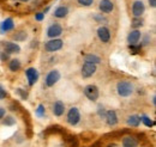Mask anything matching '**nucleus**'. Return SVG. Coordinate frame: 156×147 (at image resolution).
Listing matches in <instances>:
<instances>
[{"label":"nucleus","instance_id":"72a5a7b5","mask_svg":"<svg viewBox=\"0 0 156 147\" xmlns=\"http://www.w3.org/2000/svg\"><path fill=\"white\" fill-rule=\"evenodd\" d=\"M98 114L100 117H105V115H106V109H105V107L102 104H100L98 107Z\"/></svg>","mask_w":156,"mask_h":147},{"label":"nucleus","instance_id":"c9c22d12","mask_svg":"<svg viewBox=\"0 0 156 147\" xmlns=\"http://www.w3.org/2000/svg\"><path fill=\"white\" fill-rule=\"evenodd\" d=\"M5 116H6V109L2 108V107H0V121H1Z\"/></svg>","mask_w":156,"mask_h":147},{"label":"nucleus","instance_id":"79ce46f5","mask_svg":"<svg viewBox=\"0 0 156 147\" xmlns=\"http://www.w3.org/2000/svg\"><path fill=\"white\" fill-rule=\"evenodd\" d=\"M20 1H22V2H29L30 0H20Z\"/></svg>","mask_w":156,"mask_h":147},{"label":"nucleus","instance_id":"ddd939ff","mask_svg":"<svg viewBox=\"0 0 156 147\" xmlns=\"http://www.w3.org/2000/svg\"><path fill=\"white\" fill-rule=\"evenodd\" d=\"M15 29V20L11 17L5 18L0 23V34H7Z\"/></svg>","mask_w":156,"mask_h":147},{"label":"nucleus","instance_id":"393cba45","mask_svg":"<svg viewBox=\"0 0 156 147\" xmlns=\"http://www.w3.org/2000/svg\"><path fill=\"white\" fill-rule=\"evenodd\" d=\"M2 125L6 126V127H12L16 125V118L12 117V116H6L2 118Z\"/></svg>","mask_w":156,"mask_h":147},{"label":"nucleus","instance_id":"7c9ffc66","mask_svg":"<svg viewBox=\"0 0 156 147\" xmlns=\"http://www.w3.org/2000/svg\"><path fill=\"white\" fill-rule=\"evenodd\" d=\"M93 18L95 19L98 23H101V24H103V23H107V18L102 15V13H96V15H94L93 16Z\"/></svg>","mask_w":156,"mask_h":147},{"label":"nucleus","instance_id":"20e7f679","mask_svg":"<svg viewBox=\"0 0 156 147\" xmlns=\"http://www.w3.org/2000/svg\"><path fill=\"white\" fill-rule=\"evenodd\" d=\"M62 32H64V28L61 26V24H59L57 22L52 23L46 30V35L49 38H59L62 35Z\"/></svg>","mask_w":156,"mask_h":147},{"label":"nucleus","instance_id":"0eeeda50","mask_svg":"<svg viewBox=\"0 0 156 147\" xmlns=\"http://www.w3.org/2000/svg\"><path fill=\"white\" fill-rule=\"evenodd\" d=\"M25 78H27V81H28V85L31 87L34 86L40 79V73L39 71L35 68V67H29L25 70Z\"/></svg>","mask_w":156,"mask_h":147},{"label":"nucleus","instance_id":"b1692460","mask_svg":"<svg viewBox=\"0 0 156 147\" xmlns=\"http://www.w3.org/2000/svg\"><path fill=\"white\" fill-rule=\"evenodd\" d=\"M143 25H144V19L142 17L140 18H133L131 20V28L133 30H139Z\"/></svg>","mask_w":156,"mask_h":147},{"label":"nucleus","instance_id":"473e14b6","mask_svg":"<svg viewBox=\"0 0 156 147\" xmlns=\"http://www.w3.org/2000/svg\"><path fill=\"white\" fill-rule=\"evenodd\" d=\"M44 16H46V15H44V13L41 11V12H36L34 17H35V20H36V22H40V23H41V22L44 19Z\"/></svg>","mask_w":156,"mask_h":147},{"label":"nucleus","instance_id":"7ed1b4c3","mask_svg":"<svg viewBox=\"0 0 156 147\" xmlns=\"http://www.w3.org/2000/svg\"><path fill=\"white\" fill-rule=\"evenodd\" d=\"M80 118H82V115H80V111L77 107L70 108V110L66 114V122L70 126H77L80 122Z\"/></svg>","mask_w":156,"mask_h":147},{"label":"nucleus","instance_id":"412c9836","mask_svg":"<svg viewBox=\"0 0 156 147\" xmlns=\"http://www.w3.org/2000/svg\"><path fill=\"white\" fill-rule=\"evenodd\" d=\"M28 38V32L27 30H18L12 35V39L16 42H24Z\"/></svg>","mask_w":156,"mask_h":147},{"label":"nucleus","instance_id":"1a4fd4ad","mask_svg":"<svg viewBox=\"0 0 156 147\" xmlns=\"http://www.w3.org/2000/svg\"><path fill=\"white\" fill-rule=\"evenodd\" d=\"M2 50L5 53H7L9 55H12V54H20V46L12 42V41H5L2 43Z\"/></svg>","mask_w":156,"mask_h":147},{"label":"nucleus","instance_id":"c85d7f7f","mask_svg":"<svg viewBox=\"0 0 156 147\" xmlns=\"http://www.w3.org/2000/svg\"><path fill=\"white\" fill-rule=\"evenodd\" d=\"M94 1L95 0H77V4L83 7H90V6H93Z\"/></svg>","mask_w":156,"mask_h":147},{"label":"nucleus","instance_id":"a211bd4d","mask_svg":"<svg viewBox=\"0 0 156 147\" xmlns=\"http://www.w3.org/2000/svg\"><path fill=\"white\" fill-rule=\"evenodd\" d=\"M138 140L137 138L132 136V135H126L122 138L121 140V146L122 147H138Z\"/></svg>","mask_w":156,"mask_h":147},{"label":"nucleus","instance_id":"c756f323","mask_svg":"<svg viewBox=\"0 0 156 147\" xmlns=\"http://www.w3.org/2000/svg\"><path fill=\"white\" fill-rule=\"evenodd\" d=\"M140 41H142V43H140L142 47H144V46H149L150 42H151V37H150V35H144V36L142 35Z\"/></svg>","mask_w":156,"mask_h":147},{"label":"nucleus","instance_id":"ea45409f","mask_svg":"<svg viewBox=\"0 0 156 147\" xmlns=\"http://www.w3.org/2000/svg\"><path fill=\"white\" fill-rule=\"evenodd\" d=\"M151 102H153V105L155 107V105H156V96H155V94L153 96V98H151Z\"/></svg>","mask_w":156,"mask_h":147},{"label":"nucleus","instance_id":"e433bc0d","mask_svg":"<svg viewBox=\"0 0 156 147\" xmlns=\"http://www.w3.org/2000/svg\"><path fill=\"white\" fill-rule=\"evenodd\" d=\"M148 4L151 9H155L156 7V0H148Z\"/></svg>","mask_w":156,"mask_h":147},{"label":"nucleus","instance_id":"9d476101","mask_svg":"<svg viewBox=\"0 0 156 147\" xmlns=\"http://www.w3.org/2000/svg\"><path fill=\"white\" fill-rule=\"evenodd\" d=\"M98 71V66L96 65H93V63H88V62H84L82 68H80V73L83 78H91L93 75H95Z\"/></svg>","mask_w":156,"mask_h":147},{"label":"nucleus","instance_id":"58836bf2","mask_svg":"<svg viewBox=\"0 0 156 147\" xmlns=\"http://www.w3.org/2000/svg\"><path fill=\"white\" fill-rule=\"evenodd\" d=\"M49 10H51V6H46V7L43 9V11H42V12L46 15V13H48V12H49Z\"/></svg>","mask_w":156,"mask_h":147},{"label":"nucleus","instance_id":"9b49d317","mask_svg":"<svg viewBox=\"0 0 156 147\" xmlns=\"http://www.w3.org/2000/svg\"><path fill=\"white\" fill-rule=\"evenodd\" d=\"M96 35H98V39L102 42V43H108L111 41V37H112V34H111V30L105 26V25H101L98 26V30H96Z\"/></svg>","mask_w":156,"mask_h":147},{"label":"nucleus","instance_id":"4be33fe9","mask_svg":"<svg viewBox=\"0 0 156 147\" xmlns=\"http://www.w3.org/2000/svg\"><path fill=\"white\" fill-rule=\"evenodd\" d=\"M84 62H88V63H93V65H96L101 62V57L96 54H87L84 56Z\"/></svg>","mask_w":156,"mask_h":147},{"label":"nucleus","instance_id":"6ab92c4d","mask_svg":"<svg viewBox=\"0 0 156 147\" xmlns=\"http://www.w3.org/2000/svg\"><path fill=\"white\" fill-rule=\"evenodd\" d=\"M126 123H127V126H130L132 128L139 127V125H140V116L136 115V114L135 115H130L127 117V120H126Z\"/></svg>","mask_w":156,"mask_h":147},{"label":"nucleus","instance_id":"4c0bfd02","mask_svg":"<svg viewBox=\"0 0 156 147\" xmlns=\"http://www.w3.org/2000/svg\"><path fill=\"white\" fill-rule=\"evenodd\" d=\"M30 47H31V48H37V47H39V41H37V39H34L33 43L30 44Z\"/></svg>","mask_w":156,"mask_h":147},{"label":"nucleus","instance_id":"bb28decb","mask_svg":"<svg viewBox=\"0 0 156 147\" xmlns=\"http://www.w3.org/2000/svg\"><path fill=\"white\" fill-rule=\"evenodd\" d=\"M142 46L138 43V44H129V50H130V53L131 54H133V55H136V54H139L140 53V50H142Z\"/></svg>","mask_w":156,"mask_h":147},{"label":"nucleus","instance_id":"6e6552de","mask_svg":"<svg viewBox=\"0 0 156 147\" xmlns=\"http://www.w3.org/2000/svg\"><path fill=\"white\" fill-rule=\"evenodd\" d=\"M131 13L133 18H140L145 13V5L142 0H135L131 6Z\"/></svg>","mask_w":156,"mask_h":147},{"label":"nucleus","instance_id":"aec40b11","mask_svg":"<svg viewBox=\"0 0 156 147\" xmlns=\"http://www.w3.org/2000/svg\"><path fill=\"white\" fill-rule=\"evenodd\" d=\"M20 68H22V62H20V59H11L9 60V70L13 73L18 72Z\"/></svg>","mask_w":156,"mask_h":147},{"label":"nucleus","instance_id":"2f4dec72","mask_svg":"<svg viewBox=\"0 0 156 147\" xmlns=\"http://www.w3.org/2000/svg\"><path fill=\"white\" fill-rule=\"evenodd\" d=\"M9 60H10V55H9L7 53H5L4 50H1V52H0V61L6 62V61H9Z\"/></svg>","mask_w":156,"mask_h":147},{"label":"nucleus","instance_id":"5701e85b","mask_svg":"<svg viewBox=\"0 0 156 147\" xmlns=\"http://www.w3.org/2000/svg\"><path fill=\"white\" fill-rule=\"evenodd\" d=\"M140 122H142L145 127H148V128H153V127L155 126L154 120L150 118V116H148V115H140Z\"/></svg>","mask_w":156,"mask_h":147},{"label":"nucleus","instance_id":"a19ab883","mask_svg":"<svg viewBox=\"0 0 156 147\" xmlns=\"http://www.w3.org/2000/svg\"><path fill=\"white\" fill-rule=\"evenodd\" d=\"M107 147H118V145H115V144H111V145H108Z\"/></svg>","mask_w":156,"mask_h":147},{"label":"nucleus","instance_id":"423d86ee","mask_svg":"<svg viewBox=\"0 0 156 147\" xmlns=\"http://www.w3.org/2000/svg\"><path fill=\"white\" fill-rule=\"evenodd\" d=\"M60 78H61V74H60V72H59L58 70L49 71L47 73V75H46V78H44V85H46V87H53L59 80H60Z\"/></svg>","mask_w":156,"mask_h":147},{"label":"nucleus","instance_id":"f3484780","mask_svg":"<svg viewBox=\"0 0 156 147\" xmlns=\"http://www.w3.org/2000/svg\"><path fill=\"white\" fill-rule=\"evenodd\" d=\"M142 37V32L140 30H131L127 35V43L129 44H138Z\"/></svg>","mask_w":156,"mask_h":147},{"label":"nucleus","instance_id":"39448f33","mask_svg":"<svg viewBox=\"0 0 156 147\" xmlns=\"http://www.w3.org/2000/svg\"><path fill=\"white\" fill-rule=\"evenodd\" d=\"M83 92H84V96H85L89 101H91V102H96L98 99V97H100V90H98V86L94 85V84L87 85V86L83 89Z\"/></svg>","mask_w":156,"mask_h":147},{"label":"nucleus","instance_id":"4468645a","mask_svg":"<svg viewBox=\"0 0 156 147\" xmlns=\"http://www.w3.org/2000/svg\"><path fill=\"white\" fill-rule=\"evenodd\" d=\"M105 120H106V123H107L109 127H114V126H117L118 122H119L117 111L113 110V109H111V110H106Z\"/></svg>","mask_w":156,"mask_h":147},{"label":"nucleus","instance_id":"cd10ccee","mask_svg":"<svg viewBox=\"0 0 156 147\" xmlns=\"http://www.w3.org/2000/svg\"><path fill=\"white\" fill-rule=\"evenodd\" d=\"M16 93L20 96V99H23V101H27V99H28V97H29V93H28V91H25L24 89H20V87L16 89Z\"/></svg>","mask_w":156,"mask_h":147},{"label":"nucleus","instance_id":"2eb2a0df","mask_svg":"<svg viewBox=\"0 0 156 147\" xmlns=\"http://www.w3.org/2000/svg\"><path fill=\"white\" fill-rule=\"evenodd\" d=\"M70 13V9H69V6H66V5H59L57 6L55 9H54V11H53V17H55V18L58 19H62L65 18V17H67V15Z\"/></svg>","mask_w":156,"mask_h":147},{"label":"nucleus","instance_id":"f704fd0d","mask_svg":"<svg viewBox=\"0 0 156 147\" xmlns=\"http://www.w3.org/2000/svg\"><path fill=\"white\" fill-rule=\"evenodd\" d=\"M6 97H7V91L5 90V87L2 85H0V101L5 99Z\"/></svg>","mask_w":156,"mask_h":147},{"label":"nucleus","instance_id":"dca6fc26","mask_svg":"<svg viewBox=\"0 0 156 147\" xmlns=\"http://www.w3.org/2000/svg\"><path fill=\"white\" fill-rule=\"evenodd\" d=\"M65 111H66V108H65L64 102H61V101H55V102L53 103V105H52V112H53L54 116L61 117V116L65 114Z\"/></svg>","mask_w":156,"mask_h":147},{"label":"nucleus","instance_id":"f03ea898","mask_svg":"<svg viewBox=\"0 0 156 147\" xmlns=\"http://www.w3.org/2000/svg\"><path fill=\"white\" fill-rule=\"evenodd\" d=\"M64 47V41L61 38H51L44 43V50L47 53H55L61 50Z\"/></svg>","mask_w":156,"mask_h":147},{"label":"nucleus","instance_id":"f8f14e48","mask_svg":"<svg viewBox=\"0 0 156 147\" xmlns=\"http://www.w3.org/2000/svg\"><path fill=\"white\" fill-rule=\"evenodd\" d=\"M98 10L102 15H109L114 11V2L112 0H100Z\"/></svg>","mask_w":156,"mask_h":147},{"label":"nucleus","instance_id":"f257e3e1","mask_svg":"<svg viewBox=\"0 0 156 147\" xmlns=\"http://www.w3.org/2000/svg\"><path fill=\"white\" fill-rule=\"evenodd\" d=\"M135 92V86L130 80H120L117 83V93L122 97L127 98Z\"/></svg>","mask_w":156,"mask_h":147},{"label":"nucleus","instance_id":"a878e982","mask_svg":"<svg viewBox=\"0 0 156 147\" xmlns=\"http://www.w3.org/2000/svg\"><path fill=\"white\" fill-rule=\"evenodd\" d=\"M35 115L40 117V118H42V117H44V115H46V107L42 104V103H40L39 105H37V108H36V110H35Z\"/></svg>","mask_w":156,"mask_h":147}]
</instances>
